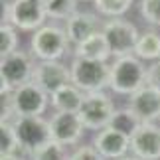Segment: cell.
Masks as SVG:
<instances>
[{"instance_id":"277c9868","label":"cell","mask_w":160,"mask_h":160,"mask_svg":"<svg viewBox=\"0 0 160 160\" xmlns=\"http://www.w3.org/2000/svg\"><path fill=\"white\" fill-rule=\"evenodd\" d=\"M71 71V83L77 89H81L85 95L99 93L109 87L111 79V63L85 58H73L69 63Z\"/></svg>"},{"instance_id":"8992f818","label":"cell","mask_w":160,"mask_h":160,"mask_svg":"<svg viewBox=\"0 0 160 160\" xmlns=\"http://www.w3.org/2000/svg\"><path fill=\"white\" fill-rule=\"evenodd\" d=\"M12 125H14L24 156L34 154L38 148H42L46 142L52 140L50 121H46L44 117H18L12 121Z\"/></svg>"},{"instance_id":"9a60e30c","label":"cell","mask_w":160,"mask_h":160,"mask_svg":"<svg viewBox=\"0 0 160 160\" xmlns=\"http://www.w3.org/2000/svg\"><path fill=\"white\" fill-rule=\"evenodd\" d=\"M91 144L99 150V154L105 160H119L128 156V152H131V138L113 131L111 127L97 132Z\"/></svg>"},{"instance_id":"5b68a950","label":"cell","mask_w":160,"mask_h":160,"mask_svg":"<svg viewBox=\"0 0 160 160\" xmlns=\"http://www.w3.org/2000/svg\"><path fill=\"white\" fill-rule=\"evenodd\" d=\"M4 22L12 24L16 30L22 32H36L46 26L48 14L46 6L40 0H10L4 4Z\"/></svg>"},{"instance_id":"4fadbf2b","label":"cell","mask_w":160,"mask_h":160,"mask_svg":"<svg viewBox=\"0 0 160 160\" xmlns=\"http://www.w3.org/2000/svg\"><path fill=\"white\" fill-rule=\"evenodd\" d=\"M65 34L69 38V44L75 48L89 40L91 36L103 32V22L97 12H87V10H77L69 20L63 24Z\"/></svg>"},{"instance_id":"603a6c76","label":"cell","mask_w":160,"mask_h":160,"mask_svg":"<svg viewBox=\"0 0 160 160\" xmlns=\"http://www.w3.org/2000/svg\"><path fill=\"white\" fill-rule=\"evenodd\" d=\"M18 44H20L18 30L12 24L2 20V26H0V58H6V55L14 53L18 50Z\"/></svg>"},{"instance_id":"4dcf8cb0","label":"cell","mask_w":160,"mask_h":160,"mask_svg":"<svg viewBox=\"0 0 160 160\" xmlns=\"http://www.w3.org/2000/svg\"><path fill=\"white\" fill-rule=\"evenodd\" d=\"M75 2H93V0H75Z\"/></svg>"},{"instance_id":"1f68e13d","label":"cell","mask_w":160,"mask_h":160,"mask_svg":"<svg viewBox=\"0 0 160 160\" xmlns=\"http://www.w3.org/2000/svg\"><path fill=\"white\" fill-rule=\"evenodd\" d=\"M158 125H160V119H158Z\"/></svg>"},{"instance_id":"44dd1931","label":"cell","mask_w":160,"mask_h":160,"mask_svg":"<svg viewBox=\"0 0 160 160\" xmlns=\"http://www.w3.org/2000/svg\"><path fill=\"white\" fill-rule=\"evenodd\" d=\"M77 12V2L75 0H52L46 4V14L53 22H67L69 18Z\"/></svg>"},{"instance_id":"e0dca14e","label":"cell","mask_w":160,"mask_h":160,"mask_svg":"<svg viewBox=\"0 0 160 160\" xmlns=\"http://www.w3.org/2000/svg\"><path fill=\"white\" fill-rule=\"evenodd\" d=\"M83 99H85L83 91L77 89L73 83H67L50 95V105L53 107L55 113H79Z\"/></svg>"},{"instance_id":"f546056e","label":"cell","mask_w":160,"mask_h":160,"mask_svg":"<svg viewBox=\"0 0 160 160\" xmlns=\"http://www.w3.org/2000/svg\"><path fill=\"white\" fill-rule=\"evenodd\" d=\"M40 2H42V4H44V6H46V4H50V2H52V0H40Z\"/></svg>"},{"instance_id":"8fae6325","label":"cell","mask_w":160,"mask_h":160,"mask_svg":"<svg viewBox=\"0 0 160 160\" xmlns=\"http://www.w3.org/2000/svg\"><path fill=\"white\" fill-rule=\"evenodd\" d=\"M32 81L38 85L42 91H46L48 95L55 93L63 85L71 83V71L69 65H65L63 61H38L34 69Z\"/></svg>"},{"instance_id":"f1b7e54d","label":"cell","mask_w":160,"mask_h":160,"mask_svg":"<svg viewBox=\"0 0 160 160\" xmlns=\"http://www.w3.org/2000/svg\"><path fill=\"white\" fill-rule=\"evenodd\" d=\"M119 160H138L137 156H132V154H128V156H125V158H119Z\"/></svg>"},{"instance_id":"4316f807","label":"cell","mask_w":160,"mask_h":160,"mask_svg":"<svg viewBox=\"0 0 160 160\" xmlns=\"http://www.w3.org/2000/svg\"><path fill=\"white\" fill-rule=\"evenodd\" d=\"M146 83L152 85V87L160 89V61L148 65V75H146Z\"/></svg>"},{"instance_id":"ffe728a7","label":"cell","mask_w":160,"mask_h":160,"mask_svg":"<svg viewBox=\"0 0 160 160\" xmlns=\"http://www.w3.org/2000/svg\"><path fill=\"white\" fill-rule=\"evenodd\" d=\"M134 4V0H93L95 12L107 20L113 18H125Z\"/></svg>"},{"instance_id":"d6986e66","label":"cell","mask_w":160,"mask_h":160,"mask_svg":"<svg viewBox=\"0 0 160 160\" xmlns=\"http://www.w3.org/2000/svg\"><path fill=\"white\" fill-rule=\"evenodd\" d=\"M140 125H142V122H140V119H138V117L134 115L128 107L117 109L115 115H113V119H111V122H109V127L113 128V131L125 134V137H128V138H131L132 134L137 132V128H138Z\"/></svg>"},{"instance_id":"ba28073f","label":"cell","mask_w":160,"mask_h":160,"mask_svg":"<svg viewBox=\"0 0 160 160\" xmlns=\"http://www.w3.org/2000/svg\"><path fill=\"white\" fill-rule=\"evenodd\" d=\"M103 34H105V38L111 46L113 58L134 53V48H137L138 38H140V32L134 26V22L127 20V18L105 20L103 22Z\"/></svg>"},{"instance_id":"cb8c5ba5","label":"cell","mask_w":160,"mask_h":160,"mask_svg":"<svg viewBox=\"0 0 160 160\" xmlns=\"http://www.w3.org/2000/svg\"><path fill=\"white\" fill-rule=\"evenodd\" d=\"M67 158H69V152L65 150V146L53 142V140L46 142L34 154H30V160H67Z\"/></svg>"},{"instance_id":"d4e9b609","label":"cell","mask_w":160,"mask_h":160,"mask_svg":"<svg viewBox=\"0 0 160 160\" xmlns=\"http://www.w3.org/2000/svg\"><path fill=\"white\" fill-rule=\"evenodd\" d=\"M140 18L152 28H160V0H140L138 2Z\"/></svg>"},{"instance_id":"30bf717a","label":"cell","mask_w":160,"mask_h":160,"mask_svg":"<svg viewBox=\"0 0 160 160\" xmlns=\"http://www.w3.org/2000/svg\"><path fill=\"white\" fill-rule=\"evenodd\" d=\"M50 121L52 140L61 146H75L83 138L85 127L77 113H53Z\"/></svg>"},{"instance_id":"5bb4252c","label":"cell","mask_w":160,"mask_h":160,"mask_svg":"<svg viewBox=\"0 0 160 160\" xmlns=\"http://www.w3.org/2000/svg\"><path fill=\"white\" fill-rule=\"evenodd\" d=\"M127 107L140 119V122H158L160 119V89L144 83L128 97Z\"/></svg>"},{"instance_id":"6da1fadb","label":"cell","mask_w":160,"mask_h":160,"mask_svg":"<svg viewBox=\"0 0 160 160\" xmlns=\"http://www.w3.org/2000/svg\"><path fill=\"white\" fill-rule=\"evenodd\" d=\"M148 67L144 65L142 59H138L134 53L121 55V58L111 59V79L109 89L115 95L131 97L134 91H138L146 83Z\"/></svg>"},{"instance_id":"7402d4cb","label":"cell","mask_w":160,"mask_h":160,"mask_svg":"<svg viewBox=\"0 0 160 160\" xmlns=\"http://www.w3.org/2000/svg\"><path fill=\"white\" fill-rule=\"evenodd\" d=\"M6 154H22L20 142H18L12 122H0V156H6Z\"/></svg>"},{"instance_id":"3957f363","label":"cell","mask_w":160,"mask_h":160,"mask_svg":"<svg viewBox=\"0 0 160 160\" xmlns=\"http://www.w3.org/2000/svg\"><path fill=\"white\" fill-rule=\"evenodd\" d=\"M38 61L32 59V52L16 50L14 53L0 58V95H10L22 85L32 81Z\"/></svg>"},{"instance_id":"2e32d148","label":"cell","mask_w":160,"mask_h":160,"mask_svg":"<svg viewBox=\"0 0 160 160\" xmlns=\"http://www.w3.org/2000/svg\"><path fill=\"white\" fill-rule=\"evenodd\" d=\"M71 53H73V58H85V59L105 61V63H111V59H113V52H111V46L103 32L91 36L83 44L75 46Z\"/></svg>"},{"instance_id":"9c48e42d","label":"cell","mask_w":160,"mask_h":160,"mask_svg":"<svg viewBox=\"0 0 160 160\" xmlns=\"http://www.w3.org/2000/svg\"><path fill=\"white\" fill-rule=\"evenodd\" d=\"M12 109L16 119L18 117H42L50 105V95L42 91L34 81L22 85L20 89L10 93Z\"/></svg>"},{"instance_id":"83f0119b","label":"cell","mask_w":160,"mask_h":160,"mask_svg":"<svg viewBox=\"0 0 160 160\" xmlns=\"http://www.w3.org/2000/svg\"><path fill=\"white\" fill-rule=\"evenodd\" d=\"M0 160H24L22 154H6V156H0Z\"/></svg>"},{"instance_id":"7c38bea8","label":"cell","mask_w":160,"mask_h":160,"mask_svg":"<svg viewBox=\"0 0 160 160\" xmlns=\"http://www.w3.org/2000/svg\"><path fill=\"white\" fill-rule=\"evenodd\" d=\"M131 154L138 160H160V125L142 122L131 137Z\"/></svg>"},{"instance_id":"ac0fdd59","label":"cell","mask_w":160,"mask_h":160,"mask_svg":"<svg viewBox=\"0 0 160 160\" xmlns=\"http://www.w3.org/2000/svg\"><path fill=\"white\" fill-rule=\"evenodd\" d=\"M134 55L142 61H160V32L156 30H146L140 32L138 44L134 48Z\"/></svg>"},{"instance_id":"484cf974","label":"cell","mask_w":160,"mask_h":160,"mask_svg":"<svg viewBox=\"0 0 160 160\" xmlns=\"http://www.w3.org/2000/svg\"><path fill=\"white\" fill-rule=\"evenodd\" d=\"M67 160H105V158L99 154V150L93 144H79L73 152H69Z\"/></svg>"},{"instance_id":"7a4b0ae2","label":"cell","mask_w":160,"mask_h":160,"mask_svg":"<svg viewBox=\"0 0 160 160\" xmlns=\"http://www.w3.org/2000/svg\"><path fill=\"white\" fill-rule=\"evenodd\" d=\"M69 38L63 26L46 24L30 38V52L38 61H61L69 52Z\"/></svg>"},{"instance_id":"52a82bcc","label":"cell","mask_w":160,"mask_h":160,"mask_svg":"<svg viewBox=\"0 0 160 160\" xmlns=\"http://www.w3.org/2000/svg\"><path fill=\"white\" fill-rule=\"evenodd\" d=\"M115 111H117V107H115L113 99H111V95H107L105 91H99V93L85 95L83 105H81L77 115L83 122L85 131L99 132V131L109 127Z\"/></svg>"}]
</instances>
